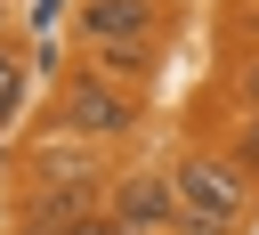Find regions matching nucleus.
<instances>
[{"label":"nucleus","instance_id":"9","mask_svg":"<svg viewBox=\"0 0 259 235\" xmlns=\"http://www.w3.org/2000/svg\"><path fill=\"white\" fill-rule=\"evenodd\" d=\"M73 235H121V227H113V219H81Z\"/></svg>","mask_w":259,"mask_h":235},{"label":"nucleus","instance_id":"3","mask_svg":"<svg viewBox=\"0 0 259 235\" xmlns=\"http://www.w3.org/2000/svg\"><path fill=\"white\" fill-rule=\"evenodd\" d=\"M73 32H81V49H154L162 41V0H81Z\"/></svg>","mask_w":259,"mask_h":235},{"label":"nucleus","instance_id":"6","mask_svg":"<svg viewBox=\"0 0 259 235\" xmlns=\"http://www.w3.org/2000/svg\"><path fill=\"white\" fill-rule=\"evenodd\" d=\"M24 113V49H8L0 41V130Z\"/></svg>","mask_w":259,"mask_h":235},{"label":"nucleus","instance_id":"5","mask_svg":"<svg viewBox=\"0 0 259 235\" xmlns=\"http://www.w3.org/2000/svg\"><path fill=\"white\" fill-rule=\"evenodd\" d=\"M113 227H121V235H162V227H178V219H170V186H162V178H121V186H113Z\"/></svg>","mask_w":259,"mask_h":235},{"label":"nucleus","instance_id":"8","mask_svg":"<svg viewBox=\"0 0 259 235\" xmlns=\"http://www.w3.org/2000/svg\"><path fill=\"white\" fill-rule=\"evenodd\" d=\"M243 97H251V113H259V57L243 65Z\"/></svg>","mask_w":259,"mask_h":235},{"label":"nucleus","instance_id":"10","mask_svg":"<svg viewBox=\"0 0 259 235\" xmlns=\"http://www.w3.org/2000/svg\"><path fill=\"white\" fill-rule=\"evenodd\" d=\"M0 24H8V0H0Z\"/></svg>","mask_w":259,"mask_h":235},{"label":"nucleus","instance_id":"7","mask_svg":"<svg viewBox=\"0 0 259 235\" xmlns=\"http://www.w3.org/2000/svg\"><path fill=\"white\" fill-rule=\"evenodd\" d=\"M227 162H235L243 178H259V113H243V122H235V138H227Z\"/></svg>","mask_w":259,"mask_h":235},{"label":"nucleus","instance_id":"4","mask_svg":"<svg viewBox=\"0 0 259 235\" xmlns=\"http://www.w3.org/2000/svg\"><path fill=\"white\" fill-rule=\"evenodd\" d=\"M81 219H97V186L89 178H40L24 219H16V235H73Z\"/></svg>","mask_w":259,"mask_h":235},{"label":"nucleus","instance_id":"2","mask_svg":"<svg viewBox=\"0 0 259 235\" xmlns=\"http://www.w3.org/2000/svg\"><path fill=\"white\" fill-rule=\"evenodd\" d=\"M57 113H65V130L73 138H121L138 113H130V89H113V81H97L89 65L81 73H65V89H57Z\"/></svg>","mask_w":259,"mask_h":235},{"label":"nucleus","instance_id":"1","mask_svg":"<svg viewBox=\"0 0 259 235\" xmlns=\"http://www.w3.org/2000/svg\"><path fill=\"white\" fill-rule=\"evenodd\" d=\"M162 186H170L178 235H235V227L251 219V178H243L227 154H178V170H170Z\"/></svg>","mask_w":259,"mask_h":235}]
</instances>
